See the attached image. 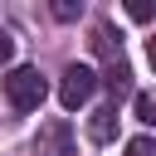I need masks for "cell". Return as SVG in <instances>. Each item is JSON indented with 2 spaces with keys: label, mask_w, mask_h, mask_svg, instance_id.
Returning a JSON list of instances; mask_svg holds the SVG:
<instances>
[{
  "label": "cell",
  "mask_w": 156,
  "mask_h": 156,
  "mask_svg": "<svg viewBox=\"0 0 156 156\" xmlns=\"http://www.w3.org/2000/svg\"><path fill=\"white\" fill-rule=\"evenodd\" d=\"M146 58H151V68H156V34L146 39Z\"/></svg>",
  "instance_id": "11"
},
{
  "label": "cell",
  "mask_w": 156,
  "mask_h": 156,
  "mask_svg": "<svg viewBox=\"0 0 156 156\" xmlns=\"http://www.w3.org/2000/svg\"><path fill=\"white\" fill-rule=\"evenodd\" d=\"M44 93H49V83H44V73L39 68H15L10 78H5V98H10V107L15 112H34L39 102H44Z\"/></svg>",
  "instance_id": "1"
},
{
  "label": "cell",
  "mask_w": 156,
  "mask_h": 156,
  "mask_svg": "<svg viewBox=\"0 0 156 156\" xmlns=\"http://www.w3.org/2000/svg\"><path fill=\"white\" fill-rule=\"evenodd\" d=\"M136 122H146V127H156V93H136Z\"/></svg>",
  "instance_id": "6"
},
{
  "label": "cell",
  "mask_w": 156,
  "mask_h": 156,
  "mask_svg": "<svg viewBox=\"0 0 156 156\" xmlns=\"http://www.w3.org/2000/svg\"><path fill=\"white\" fill-rule=\"evenodd\" d=\"M88 132H93V141H112V132H117V102H112V107H98Z\"/></svg>",
  "instance_id": "4"
},
{
  "label": "cell",
  "mask_w": 156,
  "mask_h": 156,
  "mask_svg": "<svg viewBox=\"0 0 156 156\" xmlns=\"http://www.w3.org/2000/svg\"><path fill=\"white\" fill-rule=\"evenodd\" d=\"M127 15H132L136 24H151V20H156V5H151V0H132V5H127Z\"/></svg>",
  "instance_id": "7"
},
{
  "label": "cell",
  "mask_w": 156,
  "mask_h": 156,
  "mask_svg": "<svg viewBox=\"0 0 156 156\" xmlns=\"http://www.w3.org/2000/svg\"><path fill=\"white\" fill-rule=\"evenodd\" d=\"M107 88H112V98H127L132 93V68H127V58L117 54V58H107V78H102Z\"/></svg>",
  "instance_id": "3"
},
{
  "label": "cell",
  "mask_w": 156,
  "mask_h": 156,
  "mask_svg": "<svg viewBox=\"0 0 156 156\" xmlns=\"http://www.w3.org/2000/svg\"><path fill=\"white\" fill-rule=\"evenodd\" d=\"M15 58V39H10V29H0V68Z\"/></svg>",
  "instance_id": "10"
},
{
  "label": "cell",
  "mask_w": 156,
  "mask_h": 156,
  "mask_svg": "<svg viewBox=\"0 0 156 156\" xmlns=\"http://www.w3.org/2000/svg\"><path fill=\"white\" fill-rule=\"evenodd\" d=\"M54 20H78V5L73 0H54Z\"/></svg>",
  "instance_id": "9"
},
{
  "label": "cell",
  "mask_w": 156,
  "mask_h": 156,
  "mask_svg": "<svg viewBox=\"0 0 156 156\" xmlns=\"http://www.w3.org/2000/svg\"><path fill=\"white\" fill-rule=\"evenodd\" d=\"M93 93H98V73H93L88 63H68L63 78H58V102H63L68 112H78Z\"/></svg>",
  "instance_id": "2"
},
{
  "label": "cell",
  "mask_w": 156,
  "mask_h": 156,
  "mask_svg": "<svg viewBox=\"0 0 156 156\" xmlns=\"http://www.w3.org/2000/svg\"><path fill=\"white\" fill-rule=\"evenodd\" d=\"M127 156H156V141L151 136H132L127 141Z\"/></svg>",
  "instance_id": "8"
},
{
  "label": "cell",
  "mask_w": 156,
  "mask_h": 156,
  "mask_svg": "<svg viewBox=\"0 0 156 156\" xmlns=\"http://www.w3.org/2000/svg\"><path fill=\"white\" fill-rule=\"evenodd\" d=\"M44 146H49L54 156H68V127H63V122H54V127L44 132Z\"/></svg>",
  "instance_id": "5"
}]
</instances>
